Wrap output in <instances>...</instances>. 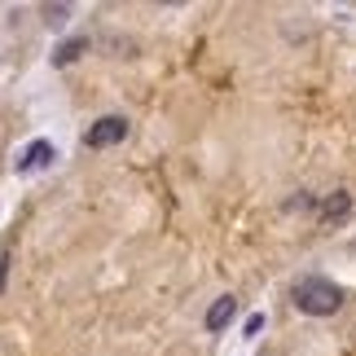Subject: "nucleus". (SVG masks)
<instances>
[{"mask_svg": "<svg viewBox=\"0 0 356 356\" xmlns=\"http://www.w3.org/2000/svg\"><path fill=\"white\" fill-rule=\"evenodd\" d=\"M295 308L304 312V317H334L339 308H343V286H334L330 277H317V273H308V277L295 282Z\"/></svg>", "mask_w": 356, "mask_h": 356, "instance_id": "1", "label": "nucleus"}, {"mask_svg": "<svg viewBox=\"0 0 356 356\" xmlns=\"http://www.w3.org/2000/svg\"><path fill=\"white\" fill-rule=\"evenodd\" d=\"M123 136H128V119H123V115H102L97 123H88L84 145L88 149H111V145L123 141Z\"/></svg>", "mask_w": 356, "mask_h": 356, "instance_id": "2", "label": "nucleus"}, {"mask_svg": "<svg viewBox=\"0 0 356 356\" xmlns=\"http://www.w3.org/2000/svg\"><path fill=\"white\" fill-rule=\"evenodd\" d=\"M348 216H352V194H348V189H334V194L321 198V211H317L321 225H343Z\"/></svg>", "mask_w": 356, "mask_h": 356, "instance_id": "3", "label": "nucleus"}, {"mask_svg": "<svg viewBox=\"0 0 356 356\" xmlns=\"http://www.w3.org/2000/svg\"><path fill=\"white\" fill-rule=\"evenodd\" d=\"M58 159V149H53L49 141H31L22 149V159H18V172H35V168H49V163Z\"/></svg>", "mask_w": 356, "mask_h": 356, "instance_id": "4", "label": "nucleus"}, {"mask_svg": "<svg viewBox=\"0 0 356 356\" xmlns=\"http://www.w3.org/2000/svg\"><path fill=\"white\" fill-rule=\"evenodd\" d=\"M234 312H238V299H234V295H220V299H216V304L207 308V330H211V334H220L225 325L234 321Z\"/></svg>", "mask_w": 356, "mask_h": 356, "instance_id": "5", "label": "nucleus"}, {"mask_svg": "<svg viewBox=\"0 0 356 356\" xmlns=\"http://www.w3.org/2000/svg\"><path fill=\"white\" fill-rule=\"evenodd\" d=\"M84 49H88V35H71V40H62V44L53 49V66H71Z\"/></svg>", "mask_w": 356, "mask_h": 356, "instance_id": "6", "label": "nucleus"}, {"mask_svg": "<svg viewBox=\"0 0 356 356\" xmlns=\"http://www.w3.org/2000/svg\"><path fill=\"white\" fill-rule=\"evenodd\" d=\"M71 18V5H44V26H66Z\"/></svg>", "mask_w": 356, "mask_h": 356, "instance_id": "7", "label": "nucleus"}, {"mask_svg": "<svg viewBox=\"0 0 356 356\" xmlns=\"http://www.w3.org/2000/svg\"><path fill=\"white\" fill-rule=\"evenodd\" d=\"M259 330H264V312H251V317H246V325H242V334H246V339H255Z\"/></svg>", "mask_w": 356, "mask_h": 356, "instance_id": "8", "label": "nucleus"}, {"mask_svg": "<svg viewBox=\"0 0 356 356\" xmlns=\"http://www.w3.org/2000/svg\"><path fill=\"white\" fill-rule=\"evenodd\" d=\"M5 273H9V251H0V291H5Z\"/></svg>", "mask_w": 356, "mask_h": 356, "instance_id": "9", "label": "nucleus"}]
</instances>
